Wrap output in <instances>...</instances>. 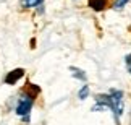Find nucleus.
I'll return each instance as SVG.
<instances>
[{"mask_svg":"<svg viewBox=\"0 0 131 125\" xmlns=\"http://www.w3.org/2000/svg\"><path fill=\"white\" fill-rule=\"evenodd\" d=\"M89 96V86H83L81 89H79V93H78V98L81 99V101H84Z\"/></svg>","mask_w":131,"mask_h":125,"instance_id":"nucleus-7","label":"nucleus"},{"mask_svg":"<svg viewBox=\"0 0 131 125\" xmlns=\"http://www.w3.org/2000/svg\"><path fill=\"white\" fill-rule=\"evenodd\" d=\"M34 98H36V94H32L31 91H28V89L21 94V98H19V101L16 104V114L19 117L29 116V112H31V109H32V104H34Z\"/></svg>","mask_w":131,"mask_h":125,"instance_id":"nucleus-2","label":"nucleus"},{"mask_svg":"<svg viewBox=\"0 0 131 125\" xmlns=\"http://www.w3.org/2000/svg\"><path fill=\"white\" fill-rule=\"evenodd\" d=\"M95 102H100L104 104L107 109H110L117 119L123 114V109H125V99H123V93L118 91V89H110L107 94H97L95 98Z\"/></svg>","mask_w":131,"mask_h":125,"instance_id":"nucleus-1","label":"nucleus"},{"mask_svg":"<svg viewBox=\"0 0 131 125\" xmlns=\"http://www.w3.org/2000/svg\"><path fill=\"white\" fill-rule=\"evenodd\" d=\"M128 2H129V0H115L113 8L115 10H122V8H125V5H126Z\"/></svg>","mask_w":131,"mask_h":125,"instance_id":"nucleus-8","label":"nucleus"},{"mask_svg":"<svg viewBox=\"0 0 131 125\" xmlns=\"http://www.w3.org/2000/svg\"><path fill=\"white\" fill-rule=\"evenodd\" d=\"M70 72H71V75H73L74 78L81 80V81H86V73H84L83 70H79L76 67H70Z\"/></svg>","mask_w":131,"mask_h":125,"instance_id":"nucleus-5","label":"nucleus"},{"mask_svg":"<svg viewBox=\"0 0 131 125\" xmlns=\"http://www.w3.org/2000/svg\"><path fill=\"white\" fill-rule=\"evenodd\" d=\"M89 7L95 12H102L107 7V0H89Z\"/></svg>","mask_w":131,"mask_h":125,"instance_id":"nucleus-4","label":"nucleus"},{"mask_svg":"<svg viewBox=\"0 0 131 125\" xmlns=\"http://www.w3.org/2000/svg\"><path fill=\"white\" fill-rule=\"evenodd\" d=\"M44 2V0H21V7L23 8H34V7H39Z\"/></svg>","mask_w":131,"mask_h":125,"instance_id":"nucleus-6","label":"nucleus"},{"mask_svg":"<svg viewBox=\"0 0 131 125\" xmlns=\"http://www.w3.org/2000/svg\"><path fill=\"white\" fill-rule=\"evenodd\" d=\"M23 76H24V70L23 68H15L5 76V83L7 84H16V81L21 80Z\"/></svg>","mask_w":131,"mask_h":125,"instance_id":"nucleus-3","label":"nucleus"},{"mask_svg":"<svg viewBox=\"0 0 131 125\" xmlns=\"http://www.w3.org/2000/svg\"><path fill=\"white\" fill-rule=\"evenodd\" d=\"M125 62H126V67H128V72L131 73V54H129V55H126V59H125Z\"/></svg>","mask_w":131,"mask_h":125,"instance_id":"nucleus-9","label":"nucleus"}]
</instances>
